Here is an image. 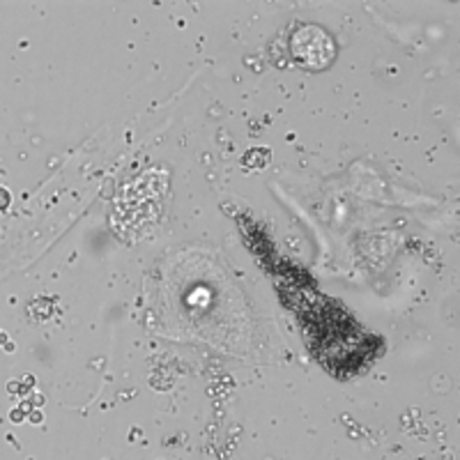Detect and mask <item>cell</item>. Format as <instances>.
Listing matches in <instances>:
<instances>
[{"label":"cell","instance_id":"6da1fadb","mask_svg":"<svg viewBox=\"0 0 460 460\" xmlns=\"http://www.w3.org/2000/svg\"><path fill=\"white\" fill-rule=\"evenodd\" d=\"M290 56L299 67L309 69V72H322L332 65L336 44L325 28L306 23L295 30L293 40H290Z\"/></svg>","mask_w":460,"mask_h":460},{"label":"cell","instance_id":"7a4b0ae2","mask_svg":"<svg viewBox=\"0 0 460 460\" xmlns=\"http://www.w3.org/2000/svg\"><path fill=\"white\" fill-rule=\"evenodd\" d=\"M7 205H10V191H7V189H0V212L7 210Z\"/></svg>","mask_w":460,"mask_h":460}]
</instances>
